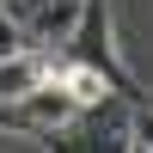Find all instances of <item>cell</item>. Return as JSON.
Masks as SVG:
<instances>
[{"label":"cell","mask_w":153,"mask_h":153,"mask_svg":"<svg viewBox=\"0 0 153 153\" xmlns=\"http://www.w3.org/2000/svg\"><path fill=\"white\" fill-rule=\"evenodd\" d=\"M43 80H49V55H12V61H0V104H25Z\"/></svg>","instance_id":"cell-3"},{"label":"cell","mask_w":153,"mask_h":153,"mask_svg":"<svg viewBox=\"0 0 153 153\" xmlns=\"http://www.w3.org/2000/svg\"><path fill=\"white\" fill-rule=\"evenodd\" d=\"M135 153H153V147H135Z\"/></svg>","instance_id":"cell-6"},{"label":"cell","mask_w":153,"mask_h":153,"mask_svg":"<svg viewBox=\"0 0 153 153\" xmlns=\"http://www.w3.org/2000/svg\"><path fill=\"white\" fill-rule=\"evenodd\" d=\"M12 55H31V43H25V31L12 25V12L0 6V61H12Z\"/></svg>","instance_id":"cell-4"},{"label":"cell","mask_w":153,"mask_h":153,"mask_svg":"<svg viewBox=\"0 0 153 153\" xmlns=\"http://www.w3.org/2000/svg\"><path fill=\"white\" fill-rule=\"evenodd\" d=\"M25 110H31L37 135H49V129H68V123H80V117H86V104L68 92V80H55V74H49V80L37 86L31 98H25Z\"/></svg>","instance_id":"cell-2"},{"label":"cell","mask_w":153,"mask_h":153,"mask_svg":"<svg viewBox=\"0 0 153 153\" xmlns=\"http://www.w3.org/2000/svg\"><path fill=\"white\" fill-rule=\"evenodd\" d=\"M43 147L49 153H135V110L117 104V98H104V104H92L80 123L49 129Z\"/></svg>","instance_id":"cell-1"},{"label":"cell","mask_w":153,"mask_h":153,"mask_svg":"<svg viewBox=\"0 0 153 153\" xmlns=\"http://www.w3.org/2000/svg\"><path fill=\"white\" fill-rule=\"evenodd\" d=\"M135 147H153V104H135Z\"/></svg>","instance_id":"cell-5"}]
</instances>
